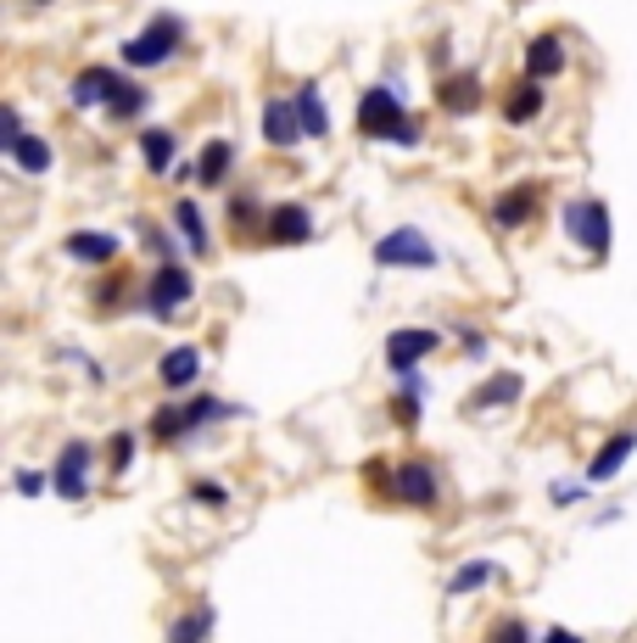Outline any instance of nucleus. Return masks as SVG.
I'll return each instance as SVG.
<instances>
[{
	"instance_id": "c756f323",
	"label": "nucleus",
	"mask_w": 637,
	"mask_h": 643,
	"mask_svg": "<svg viewBox=\"0 0 637 643\" xmlns=\"http://www.w3.org/2000/svg\"><path fill=\"white\" fill-rule=\"evenodd\" d=\"M486 643H531V632H526V621H520V616H504V621H493Z\"/></svg>"
},
{
	"instance_id": "aec40b11",
	"label": "nucleus",
	"mask_w": 637,
	"mask_h": 643,
	"mask_svg": "<svg viewBox=\"0 0 637 643\" xmlns=\"http://www.w3.org/2000/svg\"><path fill=\"white\" fill-rule=\"evenodd\" d=\"M174 230L185 235V246H190L196 258H208V219H202V208H196L190 196H179V202H174Z\"/></svg>"
},
{
	"instance_id": "6ab92c4d",
	"label": "nucleus",
	"mask_w": 637,
	"mask_h": 643,
	"mask_svg": "<svg viewBox=\"0 0 637 643\" xmlns=\"http://www.w3.org/2000/svg\"><path fill=\"white\" fill-rule=\"evenodd\" d=\"M140 157H145V168H152V174H168L174 157H179L174 129H140Z\"/></svg>"
},
{
	"instance_id": "4468645a",
	"label": "nucleus",
	"mask_w": 637,
	"mask_h": 643,
	"mask_svg": "<svg viewBox=\"0 0 637 643\" xmlns=\"http://www.w3.org/2000/svg\"><path fill=\"white\" fill-rule=\"evenodd\" d=\"M196 375H202V353H196L190 341H179V348H168V353L157 359V381H163L168 391H185V386H196Z\"/></svg>"
},
{
	"instance_id": "1a4fd4ad",
	"label": "nucleus",
	"mask_w": 637,
	"mask_h": 643,
	"mask_svg": "<svg viewBox=\"0 0 637 643\" xmlns=\"http://www.w3.org/2000/svg\"><path fill=\"white\" fill-rule=\"evenodd\" d=\"M90 442H62V454H57V470H51V487H57V499H68V504H79L84 492H90Z\"/></svg>"
},
{
	"instance_id": "5701e85b",
	"label": "nucleus",
	"mask_w": 637,
	"mask_h": 643,
	"mask_svg": "<svg viewBox=\"0 0 637 643\" xmlns=\"http://www.w3.org/2000/svg\"><path fill=\"white\" fill-rule=\"evenodd\" d=\"M213 621H219V610H213V605H190V610L168 627V643H208Z\"/></svg>"
},
{
	"instance_id": "4be33fe9",
	"label": "nucleus",
	"mask_w": 637,
	"mask_h": 643,
	"mask_svg": "<svg viewBox=\"0 0 637 643\" xmlns=\"http://www.w3.org/2000/svg\"><path fill=\"white\" fill-rule=\"evenodd\" d=\"M536 113H543V84H536V79H520V84L504 95V118H509V124H531Z\"/></svg>"
},
{
	"instance_id": "bb28decb",
	"label": "nucleus",
	"mask_w": 637,
	"mask_h": 643,
	"mask_svg": "<svg viewBox=\"0 0 637 643\" xmlns=\"http://www.w3.org/2000/svg\"><path fill=\"white\" fill-rule=\"evenodd\" d=\"M493 576H498V565H493V560H464V565L448 576V593L459 599V593H475V587H486Z\"/></svg>"
},
{
	"instance_id": "7ed1b4c3",
	"label": "nucleus",
	"mask_w": 637,
	"mask_h": 643,
	"mask_svg": "<svg viewBox=\"0 0 637 643\" xmlns=\"http://www.w3.org/2000/svg\"><path fill=\"white\" fill-rule=\"evenodd\" d=\"M369 481L380 487H391V499L398 504H409V510H430L436 499H443V481H436V470L430 465H420V459H403V465H369Z\"/></svg>"
},
{
	"instance_id": "412c9836",
	"label": "nucleus",
	"mask_w": 637,
	"mask_h": 643,
	"mask_svg": "<svg viewBox=\"0 0 637 643\" xmlns=\"http://www.w3.org/2000/svg\"><path fill=\"white\" fill-rule=\"evenodd\" d=\"M520 375L515 370H504V375H493V381H486L481 391H475V398H470V414H481V409H504V404H515L520 398Z\"/></svg>"
},
{
	"instance_id": "2eb2a0df",
	"label": "nucleus",
	"mask_w": 637,
	"mask_h": 643,
	"mask_svg": "<svg viewBox=\"0 0 637 643\" xmlns=\"http://www.w3.org/2000/svg\"><path fill=\"white\" fill-rule=\"evenodd\" d=\"M637 454V425H626V431H615L604 448L593 454V465H587V481H615V470L626 465Z\"/></svg>"
},
{
	"instance_id": "f03ea898",
	"label": "nucleus",
	"mask_w": 637,
	"mask_h": 643,
	"mask_svg": "<svg viewBox=\"0 0 637 643\" xmlns=\"http://www.w3.org/2000/svg\"><path fill=\"white\" fill-rule=\"evenodd\" d=\"M235 409L229 404H219L213 391H196V398H185V404H163L157 414H152V436L157 442H179V436H196L202 425H213V420H229Z\"/></svg>"
},
{
	"instance_id": "e433bc0d",
	"label": "nucleus",
	"mask_w": 637,
	"mask_h": 643,
	"mask_svg": "<svg viewBox=\"0 0 637 643\" xmlns=\"http://www.w3.org/2000/svg\"><path fill=\"white\" fill-rule=\"evenodd\" d=\"M543 643H581V632H570V627H548V632H543Z\"/></svg>"
},
{
	"instance_id": "f257e3e1",
	"label": "nucleus",
	"mask_w": 637,
	"mask_h": 643,
	"mask_svg": "<svg viewBox=\"0 0 637 643\" xmlns=\"http://www.w3.org/2000/svg\"><path fill=\"white\" fill-rule=\"evenodd\" d=\"M358 135L420 145V124L403 113V102H398V90H391V84H369L364 90V102H358Z\"/></svg>"
},
{
	"instance_id": "473e14b6",
	"label": "nucleus",
	"mask_w": 637,
	"mask_h": 643,
	"mask_svg": "<svg viewBox=\"0 0 637 643\" xmlns=\"http://www.w3.org/2000/svg\"><path fill=\"white\" fill-rule=\"evenodd\" d=\"M229 219H235L240 230H252V224H258V202H252V196H235V202H229Z\"/></svg>"
},
{
	"instance_id": "423d86ee",
	"label": "nucleus",
	"mask_w": 637,
	"mask_h": 643,
	"mask_svg": "<svg viewBox=\"0 0 637 643\" xmlns=\"http://www.w3.org/2000/svg\"><path fill=\"white\" fill-rule=\"evenodd\" d=\"M375 264H380V269H436L443 258H436V246H430L414 224H403V230H386V235L375 241Z\"/></svg>"
},
{
	"instance_id": "0eeeda50",
	"label": "nucleus",
	"mask_w": 637,
	"mask_h": 643,
	"mask_svg": "<svg viewBox=\"0 0 637 643\" xmlns=\"http://www.w3.org/2000/svg\"><path fill=\"white\" fill-rule=\"evenodd\" d=\"M140 296H145V314H152V319H174L190 296H196V274L179 269V264H157V274L145 280Z\"/></svg>"
},
{
	"instance_id": "a211bd4d",
	"label": "nucleus",
	"mask_w": 637,
	"mask_h": 643,
	"mask_svg": "<svg viewBox=\"0 0 637 643\" xmlns=\"http://www.w3.org/2000/svg\"><path fill=\"white\" fill-rule=\"evenodd\" d=\"M436 102H443L448 113H475L481 107V73H448L443 84H436Z\"/></svg>"
},
{
	"instance_id": "6e6552de",
	"label": "nucleus",
	"mask_w": 637,
	"mask_h": 643,
	"mask_svg": "<svg viewBox=\"0 0 637 643\" xmlns=\"http://www.w3.org/2000/svg\"><path fill=\"white\" fill-rule=\"evenodd\" d=\"M436 348H443V336H436V330L403 325V330L386 336V364H391V375H414V364H420L425 353H436Z\"/></svg>"
},
{
	"instance_id": "7c9ffc66",
	"label": "nucleus",
	"mask_w": 637,
	"mask_h": 643,
	"mask_svg": "<svg viewBox=\"0 0 637 643\" xmlns=\"http://www.w3.org/2000/svg\"><path fill=\"white\" fill-rule=\"evenodd\" d=\"M190 499H196V504H208V510H224V504H229V492H224L219 481H196V487H190Z\"/></svg>"
},
{
	"instance_id": "ddd939ff",
	"label": "nucleus",
	"mask_w": 637,
	"mask_h": 643,
	"mask_svg": "<svg viewBox=\"0 0 637 643\" xmlns=\"http://www.w3.org/2000/svg\"><path fill=\"white\" fill-rule=\"evenodd\" d=\"M263 140L274 145V152H291V145L303 140L297 102H280V95H269V102H263Z\"/></svg>"
},
{
	"instance_id": "f3484780",
	"label": "nucleus",
	"mask_w": 637,
	"mask_h": 643,
	"mask_svg": "<svg viewBox=\"0 0 637 643\" xmlns=\"http://www.w3.org/2000/svg\"><path fill=\"white\" fill-rule=\"evenodd\" d=\"M62 253L79 258V264H113L118 258V235H107V230H73L62 241Z\"/></svg>"
},
{
	"instance_id": "c85d7f7f",
	"label": "nucleus",
	"mask_w": 637,
	"mask_h": 643,
	"mask_svg": "<svg viewBox=\"0 0 637 643\" xmlns=\"http://www.w3.org/2000/svg\"><path fill=\"white\" fill-rule=\"evenodd\" d=\"M129 459H134V431H113V442H107V476H123Z\"/></svg>"
},
{
	"instance_id": "72a5a7b5",
	"label": "nucleus",
	"mask_w": 637,
	"mask_h": 643,
	"mask_svg": "<svg viewBox=\"0 0 637 643\" xmlns=\"http://www.w3.org/2000/svg\"><path fill=\"white\" fill-rule=\"evenodd\" d=\"M17 492H23V499H39V492H45V476L39 470H17V481H12Z\"/></svg>"
},
{
	"instance_id": "f704fd0d",
	"label": "nucleus",
	"mask_w": 637,
	"mask_h": 643,
	"mask_svg": "<svg viewBox=\"0 0 637 643\" xmlns=\"http://www.w3.org/2000/svg\"><path fill=\"white\" fill-rule=\"evenodd\" d=\"M398 381H403V386H398V398H414V404L425 398V375H420V370H414V375H398Z\"/></svg>"
},
{
	"instance_id": "9d476101",
	"label": "nucleus",
	"mask_w": 637,
	"mask_h": 643,
	"mask_svg": "<svg viewBox=\"0 0 637 643\" xmlns=\"http://www.w3.org/2000/svg\"><path fill=\"white\" fill-rule=\"evenodd\" d=\"M123 84H129V79H123L118 68H84V73L68 84V102H73V107H113Z\"/></svg>"
},
{
	"instance_id": "a878e982",
	"label": "nucleus",
	"mask_w": 637,
	"mask_h": 643,
	"mask_svg": "<svg viewBox=\"0 0 637 643\" xmlns=\"http://www.w3.org/2000/svg\"><path fill=\"white\" fill-rule=\"evenodd\" d=\"M229 163H235V145L229 140H208L202 145V163H196V179H202V185H224Z\"/></svg>"
},
{
	"instance_id": "2f4dec72",
	"label": "nucleus",
	"mask_w": 637,
	"mask_h": 643,
	"mask_svg": "<svg viewBox=\"0 0 637 643\" xmlns=\"http://www.w3.org/2000/svg\"><path fill=\"white\" fill-rule=\"evenodd\" d=\"M17 140H23V113H17V107H7V113H0V145L12 152Z\"/></svg>"
},
{
	"instance_id": "39448f33",
	"label": "nucleus",
	"mask_w": 637,
	"mask_h": 643,
	"mask_svg": "<svg viewBox=\"0 0 637 643\" xmlns=\"http://www.w3.org/2000/svg\"><path fill=\"white\" fill-rule=\"evenodd\" d=\"M179 39H185V23L174 12H163V17H152V28H140L134 39H123V62L129 68H157V62H168L179 51Z\"/></svg>"
},
{
	"instance_id": "393cba45",
	"label": "nucleus",
	"mask_w": 637,
	"mask_h": 643,
	"mask_svg": "<svg viewBox=\"0 0 637 643\" xmlns=\"http://www.w3.org/2000/svg\"><path fill=\"white\" fill-rule=\"evenodd\" d=\"M297 118H303V135H314V140L330 135V113H325L319 84H303V90H297Z\"/></svg>"
},
{
	"instance_id": "f8f14e48",
	"label": "nucleus",
	"mask_w": 637,
	"mask_h": 643,
	"mask_svg": "<svg viewBox=\"0 0 637 643\" xmlns=\"http://www.w3.org/2000/svg\"><path fill=\"white\" fill-rule=\"evenodd\" d=\"M263 235H269L274 246H303V241L314 235V219H308L303 202H280V208L263 213Z\"/></svg>"
},
{
	"instance_id": "b1692460",
	"label": "nucleus",
	"mask_w": 637,
	"mask_h": 643,
	"mask_svg": "<svg viewBox=\"0 0 637 643\" xmlns=\"http://www.w3.org/2000/svg\"><path fill=\"white\" fill-rule=\"evenodd\" d=\"M23 174H51V163H57V152H51V140H39V135H23L12 152H7Z\"/></svg>"
},
{
	"instance_id": "cd10ccee",
	"label": "nucleus",
	"mask_w": 637,
	"mask_h": 643,
	"mask_svg": "<svg viewBox=\"0 0 637 643\" xmlns=\"http://www.w3.org/2000/svg\"><path fill=\"white\" fill-rule=\"evenodd\" d=\"M107 113H113L118 124H134V118L145 113V90H140V84H123V90H118V102H113Z\"/></svg>"
},
{
	"instance_id": "dca6fc26",
	"label": "nucleus",
	"mask_w": 637,
	"mask_h": 643,
	"mask_svg": "<svg viewBox=\"0 0 637 643\" xmlns=\"http://www.w3.org/2000/svg\"><path fill=\"white\" fill-rule=\"evenodd\" d=\"M554 73H565V39L559 34H536L531 45H526V79H554Z\"/></svg>"
},
{
	"instance_id": "c9c22d12",
	"label": "nucleus",
	"mask_w": 637,
	"mask_h": 643,
	"mask_svg": "<svg viewBox=\"0 0 637 643\" xmlns=\"http://www.w3.org/2000/svg\"><path fill=\"white\" fill-rule=\"evenodd\" d=\"M576 499H587V487H576V481H559L554 487V504H576Z\"/></svg>"
},
{
	"instance_id": "20e7f679",
	"label": "nucleus",
	"mask_w": 637,
	"mask_h": 643,
	"mask_svg": "<svg viewBox=\"0 0 637 643\" xmlns=\"http://www.w3.org/2000/svg\"><path fill=\"white\" fill-rule=\"evenodd\" d=\"M565 235L581 246L587 258H610V208L599 202V196H581V202L565 208Z\"/></svg>"
},
{
	"instance_id": "9b49d317",
	"label": "nucleus",
	"mask_w": 637,
	"mask_h": 643,
	"mask_svg": "<svg viewBox=\"0 0 637 643\" xmlns=\"http://www.w3.org/2000/svg\"><path fill=\"white\" fill-rule=\"evenodd\" d=\"M536 202H543V185H509V190H498V196H493L486 219H493L498 230H520V224H531Z\"/></svg>"
}]
</instances>
